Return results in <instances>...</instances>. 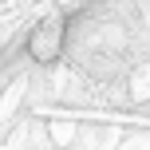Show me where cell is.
<instances>
[{
  "label": "cell",
  "mask_w": 150,
  "mask_h": 150,
  "mask_svg": "<svg viewBox=\"0 0 150 150\" xmlns=\"http://www.w3.org/2000/svg\"><path fill=\"white\" fill-rule=\"evenodd\" d=\"M63 47H67V16L63 12H52L28 32L24 40V52L32 55V63L40 67H52V63L63 59Z\"/></svg>",
  "instance_id": "6da1fadb"
}]
</instances>
